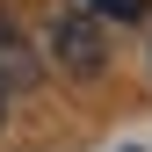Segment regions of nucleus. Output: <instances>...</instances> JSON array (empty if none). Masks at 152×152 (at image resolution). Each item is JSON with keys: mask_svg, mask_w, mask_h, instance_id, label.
Returning a JSON list of instances; mask_svg holds the SVG:
<instances>
[{"mask_svg": "<svg viewBox=\"0 0 152 152\" xmlns=\"http://www.w3.org/2000/svg\"><path fill=\"white\" fill-rule=\"evenodd\" d=\"M44 44H51V58H58V72H72V80H94V72L109 65L102 15H87V7H72V15H51Z\"/></svg>", "mask_w": 152, "mask_h": 152, "instance_id": "f257e3e1", "label": "nucleus"}, {"mask_svg": "<svg viewBox=\"0 0 152 152\" xmlns=\"http://www.w3.org/2000/svg\"><path fill=\"white\" fill-rule=\"evenodd\" d=\"M36 80V58H29V44L15 36V22L0 15V87H29Z\"/></svg>", "mask_w": 152, "mask_h": 152, "instance_id": "f03ea898", "label": "nucleus"}, {"mask_svg": "<svg viewBox=\"0 0 152 152\" xmlns=\"http://www.w3.org/2000/svg\"><path fill=\"white\" fill-rule=\"evenodd\" d=\"M87 15H102V22H138L145 0H87Z\"/></svg>", "mask_w": 152, "mask_h": 152, "instance_id": "7ed1b4c3", "label": "nucleus"}, {"mask_svg": "<svg viewBox=\"0 0 152 152\" xmlns=\"http://www.w3.org/2000/svg\"><path fill=\"white\" fill-rule=\"evenodd\" d=\"M0 123H7V87H0Z\"/></svg>", "mask_w": 152, "mask_h": 152, "instance_id": "20e7f679", "label": "nucleus"}]
</instances>
